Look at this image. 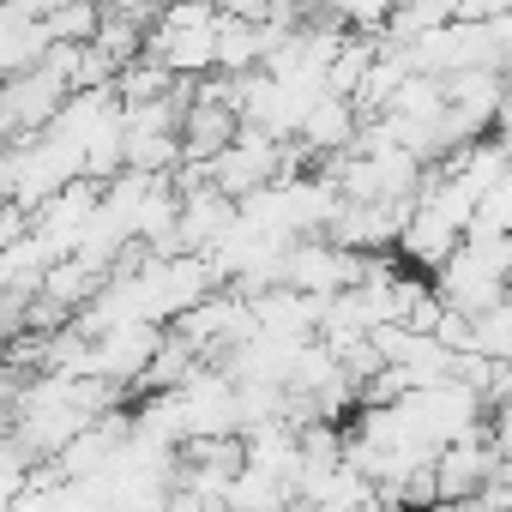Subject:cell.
<instances>
[{"label": "cell", "mask_w": 512, "mask_h": 512, "mask_svg": "<svg viewBox=\"0 0 512 512\" xmlns=\"http://www.w3.org/2000/svg\"><path fill=\"white\" fill-rule=\"evenodd\" d=\"M31 470H37V464H31L13 440H0V512H13V500L31 488Z\"/></svg>", "instance_id": "cell-7"}, {"label": "cell", "mask_w": 512, "mask_h": 512, "mask_svg": "<svg viewBox=\"0 0 512 512\" xmlns=\"http://www.w3.org/2000/svg\"><path fill=\"white\" fill-rule=\"evenodd\" d=\"M278 512H308V506H302V500H284V506H278Z\"/></svg>", "instance_id": "cell-10"}, {"label": "cell", "mask_w": 512, "mask_h": 512, "mask_svg": "<svg viewBox=\"0 0 512 512\" xmlns=\"http://www.w3.org/2000/svg\"><path fill=\"white\" fill-rule=\"evenodd\" d=\"M356 133H362V109L350 103V97H320L314 109H308V121H302V133H296V151L308 157V163H338V157H350L356 151Z\"/></svg>", "instance_id": "cell-3"}, {"label": "cell", "mask_w": 512, "mask_h": 512, "mask_svg": "<svg viewBox=\"0 0 512 512\" xmlns=\"http://www.w3.org/2000/svg\"><path fill=\"white\" fill-rule=\"evenodd\" d=\"M488 440H494V452L512 464V398H500V404H488Z\"/></svg>", "instance_id": "cell-8"}, {"label": "cell", "mask_w": 512, "mask_h": 512, "mask_svg": "<svg viewBox=\"0 0 512 512\" xmlns=\"http://www.w3.org/2000/svg\"><path fill=\"white\" fill-rule=\"evenodd\" d=\"M55 266V247L31 229L25 241H13L0 253V296H43V278Z\"/></svg>", "instance_id": "cell-6"}, {"label": "cell", "mask_w": 512, "mask_h": 512, "mask_svg": "<svg viewBox=\"0 0 512 512\" xmlns=\"http://www.w3.org/2000/svg\"><path fill=\"white\" fill-rule=\"evenodd\" d=\"M25 235H31V211H19V205L0 199V253H7L13 241H25Z\"/></svg>", "instance_id": "cell-9"}, {"label": "cell", "mask_w": 512, "mask_h": 512, "mask_svg": "<svg viewBox=\"0 0 512 512\" xmlns=\"http://www.w3.org/2000/svg\"><path fill=\"white\" fill-rule=\"evenodd\" d=\"M163 326H109L91 338V380L115 386V392H139L151 362H157Z\"/></svg>", "instance_id": "cell-1"}, {"label": "cell", "mask_w": 512, "mask_h": 512, "mask_svg": "<svg viewBox=\"0 0 512 512\" xmlns=\"http://www.w3.org/2000/svg\"><path fill=\"white\" fill-rule=\"evenodd\" d=\"M49 55H55V43L43 31V7H0V85L25 79Z\"/></svg>", "instance_id": "cell-4"}, {"label": "cell", "mask_w": 512, "mask_h": 512, "mask_svg": "<svg viewBox=\"0 0 512 512\" xmlns=\"http://www.w3.org/2000/svg\"><path fill=\"white\" fill-rule=\"evenodd\" d=\"M494 464H500V452H494L488 428L470 434V440H458V446H446V452L434 458V488H440V500H476V494L488 488Z\"/></svg>", "instance_id": "cell-5"}, {"label": "cell", "mask_w": 512, "mask_h": 512, "mask_svg": "<svg viewBox=\"0 0 512 512\" xmlns=\"http://www.w3.org/2000/svg\"><path fill=\"white\" fill-rule=\"evenodd\" d=\"M97 211H103V187H97V181H73V187H61V193L31 217V229L55 247V260H73Z\"/></svg>", "instance_id": "cell-2"}, {"label": "cell", "mask_w": 512, "mask_h": 512, "mask_svg": "<svg viewBox=\"0 0 512 512\" xmlns=\"http://www.w3.org/2000/svg\"><path fill=\"white\" fill-rule=\"evenodd\" d=\"M374 512H404V506H386V500H380V506H374Z\"/></svg>", "instance_id": "cell-11"}]
</instances>
